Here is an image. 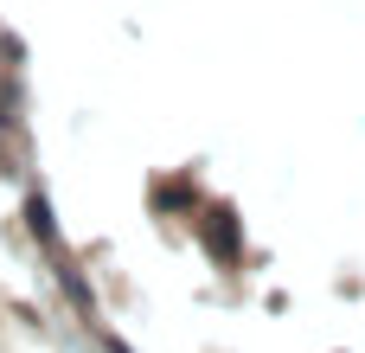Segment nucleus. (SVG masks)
Returning a JSON list of instances; mask_svg holds the SVG:
<instances>
[{"mask_svg": "<svg viewBox=\"0 0 365 353\" xmlns=\"http://www.w3.org/2000/svg\"><path fill=\"white\" fill-rule=\"evenodd\" d=\"M212 219H218V225L205 232V238H212V251L225 244V257H237V225H231V212H212Z\"/></svg>", "mask_w": 365, "mask_h": 353, "instance_id": "nucleus-2", "label": "nucleus"}, {"mask_svg": "<svg viewBox=\"0 0 365 353\" xmlns=\"http://www.w3.org/2000/svg\"><path fill=\"white\" fill-rule=\"evenodd\" d=\"M26 225H32V238H45V244H51V238H58V232H51V206H45V199H38V193H32V199H26Z\"/></svg>", "mask_w": 365, "mask_h": 353, "instance_id": "nucleus-1", "label": "nucleus"}]
</instances>
